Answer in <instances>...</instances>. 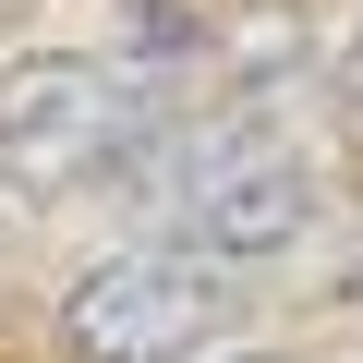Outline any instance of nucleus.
Wrapping results in <instances>:
<instances>
[{"label": "nucleus", "instance_id": "obj_1", "mask_svg": "<svg viewBox=\"0 0 363 363\" xmlns=\"http://www.w3.org/2000/svg\"><path fill=\"white\" fill-rule=\"evenodd\" d=\"M242 315L218 255H109L61 291V363H206Z\"/></svg>", "mask_w": 363, "mask_h": 363}, {"label": "nucleus", "instance_id": "obj_2", "mask_svg": "<svg viewBox=\"0 0 363 363\" xmlns=\"http://www.w3.org/2000/svg\"><path fill=\"white\" fill-rule=\"evenodd\" d=\"M145 121H157V85L133 61H13L0 73V157L37 182H85L133 157Z\"/></svg>", "mask_w": 363, "mask_h": 363}, {"label": "nucleus", "instance_id": "obj_3", "mask_svg": "<svg viewBox=\"0 0 363 363\" xmlns=\"http://www.w3.org/2000/svg\"><path fill=\"white\" fill-rule=\"evenodd\" d=\"M315 230V157L303 145H279V133H218L206 157H194V242L242 279V267H267V255H291Z\"/></svg>", "mask_w": 363, "mask_h": 363}, {"label": "nucleus", "instance_id": "obj_4", "mask_svg": "<svg viewBox=\"0 0 363 363\" xmlns=\"http://www.w3.org/2000/svg\"><path fill=\"white\" fill-rule=\"evenodd\" d=\"M351 85H363V61H351Z\"/></svg>", "mask_w": 363, "mask_h": 363}]
</instances>
